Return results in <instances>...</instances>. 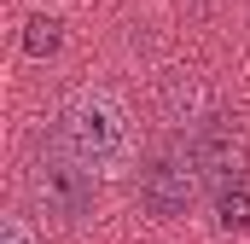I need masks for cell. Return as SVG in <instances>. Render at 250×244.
Segmentation results:
<instances>
[{"instance_id":"cell-1","label":"cell","mask_w":250,"mask_h":244,"mask_svg":"<svg viewBox=\"0 0 250 244\" xmlns=\"http://www.w3.org/2000/svg\"><path fill=\"white\" fill-rule=\"evenodd\" d=\"M59 145L93 175H117L134 157V122L111 87H76L59 105Z\"/></svg>"},{"instance_id":"cell-2","label":"cell","mask_w":250,"mask_h":244,"mask_svg":"<svg viewBox=\"0 0 250 244\" xmlns=\"http://www.w3.org/2000/svg\"><path fill=\"white\" fill-rule=\"evenodd\" d=\"M93 169L87 163H76L70 151H41L35 163H29V198H35V209L47 215V221H64V227H76V221H87L93 215Z\"/></svg>"},{"instance_id":"cell-3","label":"cell","mask_w":250,"mask_h":244,"mask_svg":"<svg viewBox=\"0 0 250 244\" xmlns=\"http://www.w3.org/2000/svg\"><path fill=\"white\" fill-rule=\"evenodd\" d=\"M198 157H192V145H157L151 157H146V169H140V203L157 215V221H175V215H187L192 198H198Z\"/></svg>"},{"instance_id":"cell-4","label":"cell","mask_w":250,"mask_h":244,"mask_svg":"<svg viewBox=\"0 0 250 244\" xmlns=\"http://www.w3.org/2000/svg\"><path fill=\"white\" fill-rule=\"evenodd\" d=\"M192 157H198V175L215 192L239 186V175H245V134H239V122L227 111H204L192 122Z\"/></svg>"},{"instance_id":"cell-5","label":"cell","mask_w":250,"mask_h":244,"mask_svg":"<svg viewBox=\"0 0 250 244\" xmlns=\"http://www.w3.org/2000/svg\"><path fill=\"white\" fill-rule=\"evenodd\" d=\"M59 18H29V35H23V47L35 53V59H47V53H59Z\"/></svg>"},{"instance_id":"cell-6","label":"cell","mask_w":250,"mask_h":244,"mask_svg":"<svg viewBox=\"0 0 250 244\" xmlns=\"http://www.w3.org/2000/svg\"><path fill=\"white\" fill-rule=\"evenodd\" d=\"M245 227H250V198L239 186H227L221 192V233H245Z\"/></svg>"},{"instance_id":"cell-7","label":"cell","mask_w":250,"mask_h":244,"mask_svg":"<svg viewBox=\"0 0 250 244\" xmlns=\"http://www.w3.org/2000/svg\"><path fill=\"white\" fill-rule=\"evenodd\" d=\"M0 244H41V239H35V227H29L23 215H6V227H0Z\"/></svg>"}]
</instances>
